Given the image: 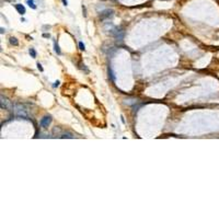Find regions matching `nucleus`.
<instances>
[{
    "label": "nucleus",
    "mask_w": 219,
    "mask_h": 219,
    "mask_svg": "<svg viewBox=\"0 0 219 219\" xmlns=\"http://www.w3.org/2000/svg\"><path fill=\"white\" fill-rule=\"evenodd\" d=\"M63 2H64V4H65V6H67V3H68V2H67V0H63Z\"/></svg>",
    "instance_id": "13"
},
{
    "label": "nucleus",
    "mask_w": 219,
    "mask_h": 219,
    "mask_svg": "<svg viewBox=\"0 0 219 219\" xmlns=\"http://www.w3.org/2000/svg\"><path fill=\"white\" fill-rule=\"evenodd\" d=\"M51 122H52L51 116H44V117L41 119V122H40V125H41L42 127L46 128V127H48V125L51 124Z\"/></svg>",
    "instance_id": "1"
},
{
    "label": "nucleus",
    "mask_w": 219,
    "mask_h": 219,
    "mask_svg": "<svg viewBox=\"0 0 219 219\" xmlns=\"http://www.w3.org/2000/svg\"><path fill=\"white\" fill-rule=\"evenodd\" d=\"M112 16H113V10L108 9V10H105V11H103V12L101 13L100 18L103 20V19H105V18H111Z\"/></svg>",
    "instance_id": "2"
},
{
    "label": "nucleus",
    "mask_w": 219,
    "mask_h": 219,
    "mask_svg": "<svg viewBox=\"0 0 219 219\" xmlns=\"http://www.w3.org/2000/svg\"><path fill=\"white\" fill-rule=\"evenodd\" d=\"M26 3L29 4L30 8H32V9H36V6H35V3H34V1H33V0H28V1H26Z\"/></svg>",
    "instance_id": "5"
},
{
    "label": "nucleus",
    "mask_w": 219,
    "mask_h": 219,
    "mask_svg": "<svg viewBox=\"0 0 219 219\" xmlns=\"http://www.w3.org/2000/svg\"><path fill=\"white\" fill-rule=\"evenodd\" d=\"M79 47L81 51H84V49H86V46H84V44H83L82 42H79Z\"/></svg>",
    "instance_id": "8"
},
{
    "label": "nucleus",
    "mask_w": 219,
    "mask_h": 219,
    "mask_svg": "<svg viewBox=\"0 0 219 219\" xmlns=\"http://www.w3.org/2000/svg\"><path fill=\"white\" fill-rule=\"evenodd\" d=\"M61 138H72V136L70 134H64L63 136H61Z\"/></svg>",
    "instance_id": "9"
},
{
    "label": "nucleus",
    "mask_w": 219,
    "mask_h": 219,
    "mask_svg": "<svg viewBox=\"0 0 219 219\" xmlns=\"http://www.w3.org/2000/svg\"><path fill=\"white\" fill-rule=\"evenodd\" d=\"M3 32H4V29H3V28H1V34H3Z\"/></svg>",
    "instance_id": "14"
},
{
    "label": "nucleus",
    "mask_w": 219,
    "mask_h": 219,
    "mask_svg": "<svg viewBox=\"0 0 219 219\" xmlns=\"http://www.w3.org/2000/svg\"><path fill=\"white\" fill-rule=\"evenodd\" d=\"M43 37H46V38H48V37H51V35H49V34H47V33H44V34H43Z\"/></svg>",
    "instance_id": "11"
},
{
    "label": "nucleus",
    "mask_w": 219,
    "mask_h": 219,
    "mask_svg": "<svg viewBox=\"0 0 219 219\" xmlns=\"http://www.w3.org/2000/svg\"><path fill=\"white\" fill-rule=\"evenodd\" d=\"M54 47H55V52H56L58 55H60V49H59V46L57 45L56 42H54Z\"/></svg>",
    "instance_id": "7"
},
{
    "label": "nucleus",
    "mask_w": 219,
    "mask_h": 219,
    "mask_svg": "<svg viewBox=\"0 0 219 219\" xmlns=\"http://www.w3.org/2000/svg\"><path fill=\"white\" fill-rule=\"evenodd\" d=\"M58 86H59V81H55V83L53 84V87H55V88H56V87H58Z\"/></svg>",
    "instance_id": "12"
},
{
    "label": "nucleus",
    "mask_w": 219,
    "mask_h": 219,
    "mask_svg": "<svg viewBox=\"0 0 219 219\" xmlns=\"http://www.w3.org/2000/svg\"><path fill=\"white\" fill-rule=\"evenodd\" d=\"M16 11L21 14V16H23L24 13H25V8H24V6L23 4H20V3H18V4H16Z\"/></svg>",
    "instance_id": "3"
},
{
    "label": "nucleus",
    "mask_w": 219,
    "mask_h": 219,
    "mask_svg": "<svg viewBox=\"0 0 219 219\" xmlns=\"http://www.w3.org/2000/svg\"><path fill=\"white\" fill-rule=\"evenodd\" d=\"M29 53H30V55H31V56H32V57H33V58H35V57H36V52H35V49H34V48H30Z\"/></svg>",
    "instance_id": "6"
},
{
    "label": "nucleus",
    "mask_w": 219,
    "mask_h": 219,
    "mask_svg": "<svg viewBox=\"0 0 219 219\" xmlns=\"http://www.w3.org/2000/svg\"><path fill=\"white\" fill-rule=\"evenodd\" d=\"M10 44L14 45V46H18V45H19V42H18V40H16V37H10Z\"/></svg>",
    "instance_id": "4"
},
{
    "label": "nucleus",
    "mask_w": 219,
    "mask_h": 219,
    "mask_svg": "<svg viewBox=\"0 0 219 219\" xmlns=\"http://www.w3.org/2000/svg\"><path fill=\"white\" fill-rule=\"evenodd\" d=\"M37 68H38V70H40V71H43V70H44V69H43V67H42V65L40 63L37 64Z\"/></svg>",
    "instance_id": "10"
}]
</instances>
